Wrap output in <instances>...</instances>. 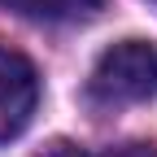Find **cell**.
<instances>
[{
	"instance_id": "cell-2",
	"label": "cell",
	"mask_w": 157,
	"mask_h": 157,
	"mask_svg": "<svg viewBox=\"0 0 157 157\" xmlns=\"http://www.w3.org/2000/svg\"><path fill=\"white\" fill-rule=\"evenodd\" d=\"M39 105V74L22 52L0 48V144L17 140L31 127V113Z\"/></svg>"
},
{
	"instance_id": "cell-1",
	"label": "cell",
	"mask_w": 157,
	"mask_h": 157,
	"mask_svg": "<svg viewBox=\"0 0 157 157\" xmlns=\"http://www.w3.org/2000/svg\"><path fill=\"white\" fill-rule=\"evenodd\" d=\"M153 87H157V52L144 39H122V44L105 48L92 66V78H87V96L105 109L135 105Z\"/></svg>"
},
{
	"instance_id": "cell-3",
	"label": "cell",
	"mask_w": 157,
	"mask_h": 157,
	"mask_svg": "<svg viewBox=\"0 0 157 157\" xmlns=\"http://www.w3.org/2000/svg\"><path fill=\"white\" fill-rule=\"evenodd\" d=\"M105 0H0V9H9L31 22H87L101 13Z\"/></svg>"
},
{
	"instance_id": "cell-5",
	"label": "cell",
	"mask_w": 157,
	"mask_h": 157,
	"mask_svg": "<svg viewBox=\"0 0 157 157\" xmlns=\"http://www.w3.org/2000/svg\"><path fill=\"white\" fill-rule=\"evenodd\" d=\"M39 157H83V148H78V144H66V140H57L52 148H44Z\"/></svg>"
},
{
	"instance_id": "cell-4",
	"label": "cell",
	"mask_w": 157,
	"mask_h": 157,
	"mask_svg": "<svg viewBox=\"0 0 157 157\" xmlns=\"http://www.w3.org/2000/svg\"><path fill=\"white\" fill-rule=\"evenodd\" d=\"M101 157H157V148L153 144H118V148H109Z\"/></svg>"
}]
</instances>
